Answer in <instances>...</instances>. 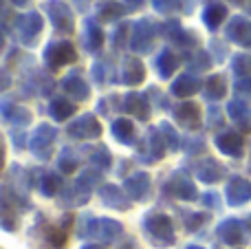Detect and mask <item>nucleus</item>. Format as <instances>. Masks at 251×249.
<instances>
[{"label":"nucleus","mask_w":251,"mask_h":249,"mask_svg":"<svg viewBox=\"0 0 251 249\" xmlns=\"http://www.w3.org/2000/svg\"><path fill=\"white\" fill-rule=\"evenodd\" d=\"M71 225H73V216H71V214L62 216L60 223L47 225V227H44V232H42V236H44V241H47V245L53 247V249H64L66 241H69Z\"/></svg>","instance_id":"4be33fe9"},{"label":"nucleus","mask_w":251,"mask_h":249,"mask_svg":"<svg viewBox=\"0 0 251 249\" xmlns=\"http://www.w3.org/2000/svg\"><path fill=\"white\" fill-rule=\"evenodd\" d=\"M227 20V7L221 2V0H207L203 7V25L207 26L209 31H218Z\"/></svg>","instance_id":"cd10ccee"},{"label":"nucleus","mask_w":251,"mask_h":249,"mask_svg":"<svg viewBox=\"0 0 251 249\" xmlns=\"http://www.w3.org/2000/svg\"><path fill=\"white\" fill-rule=\"evenodd\" d=\"M152 7H154V11L170 16L172 11H176L181 7V0H152Z\"/></svg>","instance_id":"49530a36"},{"label":"nucleus","mask_w":251,"mask_h":249,"mask_svg":"<svg viewBox=\"0 0 251 249\" xmlns=\"http://www.w3.org/2000/svg\"><path fill=\"white\" fill-rule=\"evenodd\" d=\"M163 33V25H159L152 18H141L132 22V33H130V49L137 55H148L154 51L156 35Z\"/></svg>","instance_id":"7ed1b4c3"},{"label":"nucleus","mask_w":251,"mask_h":249,"mask_svg":"<svg viewBox=\"0 0 251 249\" xmlns=\"http://www.w3.org/2000/svg\"><path fill=\"white\" fill-rule=\"evenodd\" d=\"M178 64H181V60H178L176 53H172L170 49H161L154 60V71L159 75V79H170L174 75V71L178 69Z\"/></svg>","instance_id":"c85d7f7f"},{"label":"nucleus","mask_w":251,"mask_h":249,"mask_svg":"<svg viewBox=\"0 0 251 249\" xmlns=\"http://www.w3.org/2000/svg\"><path fill=\"white\" fill-rule=\"evenodd\" d=\"M183 216V227L185 232H199L201 227L207 221V214H201V212H187V210H178Z\"/></svg>","instance_id":"79ce46f5"},{"label":"nucleus","mask_w":251,"mask_h":249,"mask_svg":"<svg viewBox=\"0 0 251 249\" xmlns=\"http://www.w3.org/2000/svg\"><path fill=\"white\" fill-rule=\"evenodd\" d=\"M117 249H141L139 247V243H137V238H132V236H128L126 238V241L122 243V245H119Z\"/></svg>","instance_id":"5fc2aeb1"},{"label":"nucleus","mask_w":251,"mask_h":249,"mask_svg":"<svg viewBox=\"0 0 251 249\" xmlns=\"http://www.w3.org/2000/svg\"><path fill=\"white\" fill-rule=\"evenodd\" d=\"M227 117L238 126V130H251V104H247V100H238V97L231 100L227 104Z\"/></svg>","instance_id":"a878e982"},{"label":"nucleus","mask_w":251,"mask_h":249,"mask_svg":"<svg viewBox=\"0 0 251 249\" xmlns=\"http://www.w3.org/2000/svg\"><path fill=\"white\" fill-rule=\"evenodd\" d=\"M110 132L113 137L124 146H134L137 144V130H134V124L128 117H117L110 124Z\"/></svg>","instance_id":"c756f323"},{"label":"nucleus","mask_w":251,"mask_h":249,"mask_svg":"<svg viewBox=\"0 0 251 249\" xmlns=\"http://www.w3.org/2000/svg\"><path fill=\"white\" fill-rule=\"evenodd\" d=\"M77 168H79V152L75 148H71V146L62 148L60 157H57V170L62 174H73Z\"/></svg>","instance_id":"f704fd0d"},{"label":"nucleus","mask_w":251,"mask_h":249,"mask_svg":"<svg viewBox=\"0 0 251 249\" xmlns=\"http://www.w3.org/2000/svg\"><path fill=\"white\" fill-rule=\"evenodd\" d=\"M128 33H132V26H130V22H122V25L115 29V33H113V47L117 49V51H122V49L128 44L130 47V38H128Z\"/></svg>","instance_id":"a18cd8bd"},{"label":"nucleus","mask_w":251,"mask_h":249,"mask_svg":"<svg viewBox=\"0 0 251 249\" xmlns=\"http://www.w3.org/2000/svg\"><path fill=\"white\" fill-rule=\"evenodd\" d=\"M234 2H245V0H234Z\"/></svg>","instance_id":"052dcab7"},{"label":"nucleus","mask_w":251,"mask_h":249,"mask_svg":"<svg viewBox=\"0 0 251 249\" xmlns=\"http://www.w3.org/2000/svg\"><path fill=\"white\" fill-rule=\"evenodd\" d=\"M75 110H77L75 104L71 100H66V97H53L51 104H49V115H51V119L57 124L71 119L75 115Z\"/></svg>","instance_id":"2f4dec72"},{"label":"nucleus","mask_w":251,"mask_h":249,"mask_svg":"<svg viewBox=\"0 0 251 249\" xmlns=\"http://www.w3.org/2000/svg\"><path fill=\"white\" fill-rule=\"evenodd\" d=\"M124 190H126V194L132 199V203L134 201H139V203L148 201V199H150V192H152V176L143 170L132 172V174H128L124 179Z\"/></svg>","instance_id":"9b49d317"},{"label":"nucleus","mask_w":251,"mask_h":249,"mask_svg":"<svg viewBox=\"0 0 251 249\" xmlns=\"http://www.w3.org/2000/svg\"><path fill=\"white\" fill-rule=\"evenodd\" d=\"M91 194L93 192H86V190L79 188L73 181V183L64 185V190H62L60 197H57V203H60V207H64V210H73V207L86 205V203L91 201Z\"/></svg>","instance_id":"393cba45"},{"label":"nucleus","mask_w":251,"mask_h":249,"mask_svg":"<svg viewBox=\"0 0 251 249\" xmlns=\"http://www.w3.org/2000/svg\"><path fill=\"white\" fill-rule=\"evenodd\" d=\"M203 93H205V100L209 101H218L227 95V77L223 73H212L207 77L203 86Z\"/></svg>","instance_id":"7c9ffc66"},{"label":"nucleus","mask_w":251,"mask_h":249,"mask_svg":"<svg viewBox=\"0 0 251 249\" xmlns=\"http://www.w3.org/2000/svg\"><path fill=\"white\" fill-rule=\"evenodd\" d=\"M11 144L16 150H25L26 148V135L22 130H11Z\"/></svg>","instance_id":"864d4df0"},{"label":"nucleus","mask_w":251,"mask_h":249,"mask_svg":"<svg viewBox=\"0 0 251 249\" xmlns=\"http://www.w3.org/2000/svg\"><path fill=\"white\" fill-rule=\"evenodd\" d=\"M205 148H207V141H205L201 135H194V137L190 135L185 141H183V150H185L187 157H199V154L205 152Z\"/></svg>","instance_id":"c03bdc74"},{"label":"nucleus","mask_w":251,"mask_h":249,"mask_svg":"<svg viewBox=\"0 0 251 249\" xmlns=\"http://www.w3.org/2000/svg\"><path fill=\"white\" fill-rule=\"evenodd\" d=\"M0 223H2V229H7V232H16L18 225H20V221H18V210L7 201H2V216H0Z\"/></svg>","instance_id":"37998d69"},{"label":"nucleus","mask_w":251,"mask_h":249,"mask_svg":"<svg viewBox=\"0 0 251 249\" xmlns=\"http://www.w3.org/2000/svg\"><path fill=\"white\" fill-rule=\"evenodd\" d=\"M106 42V35H104V29L100 26V22L93 20V18H86L84 20V49L88 53H100L101 47Z\"/></svg>","instance_id":"bb28decb"},{"label":"nucleus","mask_w":251,"mask_h":249,"mask_svg":"<svg viewBox=\"0 0 251 249\" xmlns=\"http://www.w3.org/2000/svg\"><path fill=\"white\" fill-rule=\"evenodd\" d=\"M29 2H31V0H11L13 7H26Z\"/></svg>","instance_id":"4d7b16f0"},{"label":"nucleus","mask_w":251,"mask_h":249,"mask_svg":"<svg viewBox=\"0 0 251 249\" xmlns=\"http://www.w3.org/2000/svg\"><path fill=\"white\" fill-rule=\"evenodd\" d=\"M187 60H190V62H187V64H190V69H194V73H201V71H207L209 66H212L214 57H212V53L199 49V51L190 53V55H187Z\"/></svg>","instance_id":"ea45409f"},{"label":"nucleus","mask_w":251,"mask_h":249,"mask_svg":"<svg viewBox=\"0 0 251 249\" xmlns=\"http://www.w3.org/2000/svg\"><path fill=\"white\" fill-rule=\"evenodd\" d=\"M42 60H44V66H47L51 73H55L62 66L77 62V49H75L73 42H69V40H51V42L44 47Z\"/></svg>","instance_id":"39448f33"},{"label":"nucleus","mask_w":251,"mask_h":249,"mask_svg":"<svg viewBox=\"0 0 251 249\" xmlns=\"http://www.w3.org/2000/svg\"><path fill=\"white\" fill-rule=\"evenodd\" d=\"M172 117L183 130H199L201 124H203V115H201V108L196 101H181L172 108Z\"/></svg>","instance_id":"f8f14e48"},{"label":"nucleus","mask_w":251,"mask_h":249,"mask_svg":"<svg viewBox=\"0 0 251 249\" xmlns=\"http://www.w3.org/2000/svg\"><path fill=\"white\" fill-rule=\"evenodd\" d=\"M0 113H2V119L7 124H11L13 128H26L31 124V119H33V115H31L29 108H25V106H18L13 104L9 97H4L2 101H0Z\"/></svg>","instance_id":"412c9836"},{"label":"nucleus","mask_w":251,"mask_h":249,"mask_svg":"<svg viewBox=\"0 0 251 249\" xmlns=\"http://www.w3.org/2000/svg\"><path fill=\"white\" fill-rule=\"evenodd\" d=\"M62 91L66 95H71L73 101H86L91 97V86L88 82L82 77V71H73L69 73L64 79H62Z\"/></svg>","instance_id":"5701e85b"},{"label":"nucleus","mask_w":251,"mask_h":249,"mask_svg":"<svg viewBox=\"0 0 251 249\" xmlns=\"http://www.w3.org/2000/svg\"><path fill=\"white\" fill-rule=\"evenodd\" d=\"M146 79V64L137 55H126L119 66V82L124 86H139Z\"/></svg>","instance_id":"6ab92c4d"},{"label":"nucleus","mask_w":251,"mask_h":249,"mask_svg":"<svg viewBox=\"0 0 251 249\" xmlns=\"http://www.w3.org/2000/svg\"><path fill=\"white\" fill-rule=\"evenodd\" d=\"M91 77L95 79L97 86H108V84L115 82V79H110V77H113V69H110V64L106 60H97L95 64H93Z\"/></svg>","instance_id":"e433bc0d"},{"label":"nucleus","mask_w":251,"mask_h":249,"mask_svg":"<svg viewBox=\"0 0 251 249\" xmlns=\"http://www.w3.org/2000/svg\"><path fill=\"white\" fill-rule=\"evenodd\" d=\"M57 139V128L51 124H40L29 137V150L33 152L35 159L40 161H49L53 152V144Z\"/></svg>","instance_id":"6e6552de"},{"label":"nucleus","mask_w":251,"mask_h":249,"mask_svg":"<svg viewBox=\"0 0 251 249\" xmlns=\"http://www.w3.org/2000/svg\"><path fill=\"white\" fill-rule=\"evenodd\" d=\"M82 249H104V247L97 245V243H86V245H82Z\"/></svg>","instance_id":"13d9d810"},{"label":"nucleus","mask_w":251,"mask_h":249,"mask_svg":"<svg viewBox=\"0 0 251 249\" xmlns=\"http://www.w3.org/2000/svg\"><path fill=\"white\" fill-rule=\"evenodd\" d=\"M243 225H245V229H247V232L251 234V212L247 216H245V221H243Z\"/></svg>","instance_id":"6e6d98bb"},{"label":"nucleus","mask_w":251,"mask_h":249,"mask_svg":"<svg viewBox=\"0 0 251 249\" xmlns=\"http://www.w3.org/2000/svg\"><path fill=\"white\" fill-rule=\"evenodd\" d=\"M209 53H212L214 62H225V57L229 55V51H227V44L221 42V40H212V44H209Z\"/></svg>","instance_id":"09e8293b"},{"label":"nucleus","mask_w":251,"mask_h":249,"mask_svg":"<svg viewBox=\"0 0 251 249\" xmlns=\"http://www.w3.org/2000/svg\"><path fill=\"white\" fill-rule=\"evenodd\" d=\"M77 236L79 238H93L100 241L104 245L119 241L124 236V225L115 219H97L91 212L79 216V225H77Z\"/></svg>","instance_id":"f257e3e1"},{"label":"nucleus","mask_w":251,"mask_h":249,"mask_svg":"<svg viewBox=\"0 0 251 249\" xmlns=\"http://www.w3.org/2000/svg\"><path fill=\"white\" fill-rule=\"evenodd\" d=\"M44 29V18L38 11H26L13 16V35L25 47H35V40Z\"/></svg>","instance_id":"20e7f679"},{"label":"nucleus","mask_w":251,"mask_h":249,"mask_svg":"<svg viewBox=\"0 0 251 249\" xmlns=\"http://www.w3.org/2000/svg\"><path fill=\"white\" fill-rule=\"evenodd\" d=\"M88 161H91V168L104 172L110 170V166H113V154H110V150L106 146H95L91 150V154H88Z\"/></svg>","instance_id":"c9c22d12"},{"label":"nucleus","mask_w":251,"mask_h":249,"mask_svg":"<svg viewBox=\"0 0 251 249\" xmlns=\"http://www.w3.org/2000/svg\"><path fill=\"white\" fill-rule=\"evenodd\" d=\"M225 38H227V42L249 49L251 47V18L231 16L225 26Z\"/></svg>","instance_id":"ddd939ff"},{"label":"nucleus","mask_w":251,"mask_h":249,"mask_svg":"<svg viewBox=\"0 0 251 249\" xmlns=\"http://www.w3.org/2000/svg\"><path fill=\"white\" fill-rule=\"evenodd\" d=\"M234 93L238 95V100H251V77H238L234 82Z\"/></svg>","instance_id":"de8ad7c7"},{"label":"nucleus","mask_w":251,"mask_h":249,"mask_svg":"<svg viewBox=\"0 0 251 249\" xmlns=\"http://www.w3.org/2000/svg\"><path fill=\"white\" fill-rule=\"evenodd\" d=\"M165 152H168V144H165L163 132H161L159 126H156V128H150V130H148L146 141H143V146L137 152V159L141 163H156L165 157Z\"/></svg>","instance_id":"1a4fd4ad"},{"label":"nucleus","mask_w":251,"mask_h":249,"mask_svg":"<svg viewBox=\"0 0 251 249\" xmlns=\"http://www.w3.org/2000/svg\"><path fill=\"white\" fill-rule=\"evenodd\" d=\"M122 110L132 115V117H137L139 122H148L152 115V101L148 97V93L130 91V93H126L122 100Z\"/></svg>","instance_id":"2eb2a0df"},{"label":"nucleus","mask_w":251,"mask_h":249,"mask_svg":"<svg viewBox=\"0 0 251 249\" xmlns=\"http://www.w3.org/2000/svg\"><path fill=\"white\" fill-rule=\"evenodd\" d=\"M141 229L143 236L152 243L156 249H165L172 247L176 243V234H174V223L165 212H148L141 219Z\"/></svg>","instance_id":"f03ea898"},{"label":"nucleus","mask_w":251,"mask_h":249,"mask_svg":"<svg viewBox=\"0 0 251 249\" xmlns=\"http://www.w3.org/2000/svg\"><path fill=\"white\" fill-rule=\"evenodd\" d=\"M223 113H221V108L218 106H209V110H207V126L209 128H221L223 126Z\"/></svg>","instance_id":"603ef678"},{"label":"nucleus","mask_w":251,"mask_h":249,"mask_svg":"<svg viewBox=\"0 0 251 249\" xmlns=\"http://www.w3.org/2000/svg\"><path fill=\"white\" fill-rule=\"evenodd\" d=\"M165 192L172 194L174 199H178V201H196L199 199V190H196V183L194 179L190 176V172L185 170V168H178V170H174L172 174H170L168 183H165Z\"/></svg>","instance_id":"0eeeda50"},{"label":"nucleus","mask_w":251,"mask_h":249,"mask_svg":"<svg viewBox=\"0 0 251 249\" xmlns=\"http://www.w3.org/2000/svg\"><path fill=\"white\" fill-rule=\"evenodd\" d=\"M44 13L49 16L53 29L62 35H71L75 31V16L71 11V7L64 2V0H47L42 4Z\"/></svg>","instance_id":"423d86ee"},{"label":"nucleus","mask_w":251,"mask_h":249,"mask_svg":"<svg viewBox=\"0 0 251 249\" xmlns=\"http://www.w3.org/2000/svg\"><path fill=\"white\" fill-rule=\"evenodd\" d=\"M229 66L234 71V75H238V77H251V57L247 53H234L229 60Z\"/></svg>","instance_id":"58836bf2"},{"label":"nucleus","mask_w":251,"mask_h":249,"mask_svg":"<svg viewBox=\"0 0 251 249\" xmlns=\"http://www.w3.org/2000/svg\"><path fill=\"white\" fill-rule=\"evenodd\" d=\"M159 130L163 132V137H165V144H168V150H172V152H176V150H181V148H183V141H181V137H178L176 128H174L170 122H161V124H159Z\"/></svg>","instance_id":"a19ab883"},{"label":"nucleus","mask_w":251,"mask_h":249,"mask_svg":"<svg viewBox=\"0 0 251 249\" xmlns=\"http://www.w3.org/2000/svg\"><path fill=\"white\" fill-rule=\"evenodd\" d=\"M203 86H205V84L201 82V77L196 73H181L172 82L170 93H172L174 97H178V100H187V97L196 95V93H199Z\"/></svg>","instance_id":"b1692460"},{"label":"nucleus","mask_w":251,"mask_h":249,"mask_svg":"<svg viewBox=\"0 0 251 249\" xmlns=\"http://www.w3.org/2000/svg\"><path fill=\"white\" fill-rule=\"evenodd\" d=\"M216 236L221 238V243H225L227 247H240L247 241V234H245V225L238 219H225L218 223L216 227Z\"/></svg>","instance_id":"f3484780"},{"label":"nucleus","mask_w":251,"mask_h":249,"mask_svg":"<svg viewBox=\"0 0 251 249\" xmlns=\"http://www.w3.org/2000/svg\"><path fill=\"white\" fill-rule=\"evenodd\" d=\"M38 190L42 197L51 199V197H60V192L64 190V183H62V176L57 172H44L38 179Z\"/></svg>","instance_id":"473e14b6"},{"label":"nucleus","mask_w":251,"mask_h":249,"mask_svg":"<svg viewBox=\"0 0 251 249\" xmlns=\"http://www.w3.org/2000/svg\"><path fill=\"white\" fill-rule=\"evenodd\" d=\"M100 199L101 203H104L106 207H110V210H117V212H128L130 207H132V199L126 194L124 188H119V185L115 183H104L100 185Z\"/></svg>","instance_id":"dca6fc26"},{"label":"nucleus","mask_w":251,"mask_h":249,"mask_svg":"<svg viewBox=\"0 0 251 249\" xmlns=\"http://www.w3.org/2000/svg\"><path fill=\"white\" fill-rule=\"evenodd\" d=\"M185 249H205V247H201V245H194V243H192V245H187Z\"/></svg>","instance_id":"bf43d9fd"},{"label":"nucleus","mask_w":251,"mask_h":249,"mask_svg":"<svg viewBox=\"0 0 251 249\" xmlns=\"http://www.w3.org/2000/svg\"><path fill=\"white\" fill-rule=\"evenodd\" d=\"M214 146L218 152L229 159H243L245 154V137L238 130H223L214 137Z\"/></svg>","instance_id":"4468645a"},{"label":"nucleus","mask_w":251,"mask_h":249,"mask_svg":"<svg viewBox=\"0 0 251 249\" xmlns=\"http://www.w3.org/2000/svg\"><path fill=\"white\" fill-rule=\"evenodd\" d=\"M192 172H194V176L201 181V183H207V185L218 183V181L225 176V168H223L221 163H218L216 159H212V157H205V159L194 161Z\"/></svg>","instance_id":"aec40b11"},{"label":"nucleus","mask_w":251,"mask_h":249,"mask_svg":"<svg viewBox=\"0 0 251 249\" xmlns=\"http://www.w3.org/2000/svg\"><path fill=\"white\" fill-rule=\"evenodd\" d=\"M148 97H150V101H152L154 106H159V108H163V110H168V108H170L168 97H165L156 86H150V88H148Z\"/></svg>","instance_id":"8fccbe9b"},{"label":"nucleus","mask_w":251,"mask_h":249,"mask_svg":"<svg viewBox=\"0 0 251 249\" xmlns=\"http://www.w3.org/2000/svg\"><path fill=\"white\" fill-rule=\"evenodd\" d=\"M66 135H69L71 139H77V141L100 139L101 137V124L93 113L79 115L77 119H73V122L66 126Z\"/></svg>","instance_id":"9d476101"},{"label":"nucleus","mask_w":251,"mask_h":249,"mask_svg":"<svg viewBox=\"0 0 251 249\" xmlns=\"http://www.w3.org/2000/svg\"><path fill=\"white\" fill-rule=\"evenodd\" d=\"M201 203H203V205L207 207V210H214V212H218V210L223 207L218 192H205L203 197H201Z\"/></svg>","instance_id":"3c124183"},{"label":"nucleus","mask_w":251,"mask_h":249,"mask_svg":"<svg viewBox=\"0 0 251 249\" xmlns=\"http://www.w3.org/2000/svg\"><path fill=\"white\" fill-rule=\"evenodd\" d=\"M225 199L231 207H240L245 203L251 201V181L245 179V176H229L225 185Z\"/></svg>","instance_id":"a211bd4d"},{"label":"nucleus","mask_w":251,"mask_h":249,"mask_svg":"<svg viewBox=\"0 0 251 249\" xmlns=\"http://www.w3.org/2000/svg\"><path fill=\"white\" fill-rule=\"evenodd\" d=\"M75 183H77L79 188H84L86 192H93V190L101 183V172L95 170V168H86V170L79 172V176L75 179Z\"/></svg>","instance_id":"4c0bfd02"},{"label":"nucleus","mask_w":251,"mask_h":249,"mask_svg":"<svg viewBox=\"0 0 251 249\" xmlns=\"http://www.w3.org/2000/svg\"><path fill=\"white\" fill-rule=\"evenodd\" d=\"M130 9L122 2H101L97 7V20L100 22H119Z\"/></svg>","instance_id":"72a5a7b5"}]
</instances>
